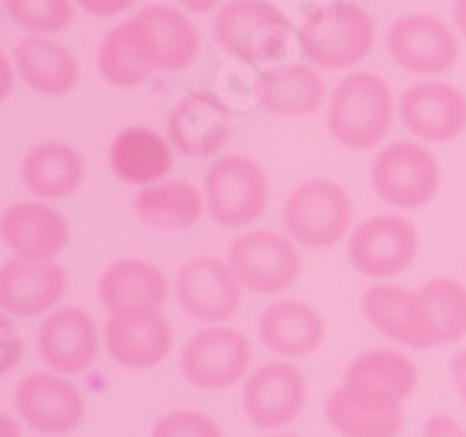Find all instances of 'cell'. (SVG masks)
<instances>
[{"mask_svg": "<svg viewBox=\"0 0 466 437\" xmlns=\"http://www.w3.org/2000/svg\"><path fill=\"white\" fill-rule=\"evenodd\" d=\"M391 88L375 72H352L333 88L327 105V127L342 147L372 150L391 127Z\"/></svg>", "mask_w": 466, "mask_h": 437, "instance_id": "cell-1", "label": "cell"}, {"mask_svg": "<svg viewBox=\"0 0 466 437\" xmlns=\"http://www.w3.org/2000/svg\"><path fill=\"white\" fill-rule=\"evenodd\" d=\"M297 43L317 69H352L372 53L375 24L359 4L336 0L303 20Z\"/></svg>", "mask_w": 466, "mask_h": 437, "instance_id": "cell-2", "label": "cell"}, {"mask_svg": "<svg viewBox=\"0 0 466 437\" xmlns=\"http://www.w3.org/2000/svg\"><path fill=\"white\" fill-rule=\"evenodd\" d=\"M352 212V196L339 183L313 177L290 189L280 218L290 239L303 249H333L350 239Z\"/></svg>", "mask_w": 466, "mask_h": 437, "instance_id": "cell-3", "label": "cell"}, {"mask_svg": "<svg viewBox=\"0 0 466 437\" xmlns=\"http://www.w3.org/2000/svg\"><path fill=\"white\" fill-rule=\"evenodd\" d=\"M206 212L222 229H245L265 216L268 177L265 170L241 154L216 157L202 180Z\"/></svg>", "mask_w": 466, "mask_h": 437, "instance_id": "cell-4", "label": "cell"}, {"mask_svg": "<svg viewBox=\"0 0 466 437\" xmlns=\"http://www.w3.org/2000/svg\"><path fill=\"white\" fill-rule=\"evenodd\" d=\"M226 261L238 274L241 288L265 297L290 290L303 271L297 242L290 235L274 232V229H248V232H241L228 245Z\"/></svg>", "mask_w": 466, "mask_h": 437, "instance_id": "cell-5", "label": "cell"}, {"mask_svg": "<svg viewBox=\"0 0 466 437\" xmlns=\"http://www.w3.org/2000/svg\"><path fill=\"white\" fill-rule=\"evenodd\" d=\"M216 39L228 56L248 66H261L284 53L290 20L268 0H228L216 14Z\"/></svg>", "mask_w": 466, "mask_h": 437, "instance_id": "cell-6", "label": "cell"}, {"mask_svg": "<svg viewBox=\"0 0 466 437\" xmlns=\"http://www.w3.org/2000/svg\"><path fill=\"white\" fill-rule=\"evenodd\" d=\"M372 189L391 209H420L441 189V167L434 154L418 141L385 144L372 160Z\"/></svg>", "mask_w": 466, "mask_h": 437, "instance_id": "cell-7", "label": "cell"}, {"mask_svg": "<svg viewBox=\"0 0 466 437\" xmlns=\"http://www.w3.org/2000/svg\"><path fill=\"white\" fill-rule=\"evenodd\" d=\"M179 369L187 382L202 391H222L248 379L251 343L232 327H206L193 333L179 352Z\"/></svg>", "mask_w": 466, "mask_h": 437, "instance_id": "cell-8", "label": "cell"}, {"mask_svg": "<svg viewBox=\"0 0 466 437\" xmlns=\"http://www.w3.org/2000/svg\"><path fill=\"white\" fill-rule=\"evenodd\" d=\"M241 290L245 288L232 265L212 255L187 261L173 281V294H177L183 313H189L199 323H212V327H226V320L238 313Z\"/></svg>", "mask_w": 466, "mask_h": 437, "instance_id": "cell-9", "label": "cell"}, {"mask_svg": "<svg viewBox=\"0 0 466 437\" xmlns=\"http://www.w3.org/2000/svg\"><path fill=\"white\" fill-rule=\"evenodd\" d=\"M14 401L20 422L30 424L39 434H72L86 422V399H82L78 385L53 369L26 372L16 382Z\"/></svg>", "mask_w": 466, "mask_h": 437, "instance_id": "cell-10", "label": "cell"}, {"mask_svg": "<svg viewBox=\"0 0 466 437\" xmlns=\"http://www.w3.org/2000/svg\"><path fill=\"white\" fill-rule=\"evenodd\" d=\"M307 405V379L290 360H271L251 369L241 389V412L255 428L278 431L297 422Z\"/></svg>", "mask_w": 466, "mask_h": 437, "instance_id": "cell-11", "label": "cell"}, {"mask_svg": "<svg viewBox=\"0 0 466 437\" xmlns=\"http://www.w3.org/2000/svg\"><path fill=\"white\" fill-rule=\"evenodd\" d=\"M346 251L359 274L366 278H395L404 268H411L418 255V229L404 216L381 212L366 222H359L346 239Z\"/></svg>", "mask_w": 466, "mask_h": 437, "instance_id": "cell-12", "label": "cell"}, {"mask_svg": "<svg viewBox=\"0 0 466 437\" xmlns=\"http://www.w3.org/2000/svg\"><path fill=\"white\" fill-rule=\"evenodd\" d=\"M385 46L391 59L411 76H443L460 63L457 33L431 14L398 16L385 36Z\"/></svg>", "mask_w": 466, "mask_h": 437, "instance_id": "cell-13", "label": "cell"}, {"mask_svg": "<svg viewBox=\"0 0 466 437\" xmlns=\"http://www.w3.org/2000/svg\"><path fill=\"white\" fill-rule=\"evenodd\" d=\"M66 288H69V274L59 261L10 258L0 268V307L20 320L53 313L66 297Z\"/></svg>", "mask_w": 466, "mask_h": 437, "instance_id": "cell-14", "label": "cell"}, {"mask_svg": "<svg viewBox=\"0 0 466 437\" xmlns=\"http://www.w3.org/2000/svg\"><path fill=\"white\" fill-rule=\"evenodd\" d=\"M398 115L418 141L447 144L466 131V95L451 82H414L401 95Z\"/></svg>", "mask_w": 466, "mask_h": 437, "instance_id": "cell-15", "label": "cell"}, {"mask_svg": "<svg viewBox=\"0 0 466 437\" xmlns=\"http://www.w3.org/2000/svg\"><path fill=\"white\" fill-rule=\"evenodd\" d=\"M105 346L121 369H157L173 350V327L164 310L111 313L105 323Z\"/></svg>", "mask_w": 466, "mask_h": 437, "instance_id": "cell-16", "label": "cell"}, {"mask_svg": "<svg viewBox=\"0 0 466 437\" xmlns=\"http://www.w3.org/2000/svg\"><path fill=\"white\" fill-rule=\"evenodd\" d=\"M36 352L59 375L86 372L98 360V327L82 307H56L39 323Z\"/></svg>", "mask_w": 466, "mask_h": 437, "instance_id": "cell-17", "label": "cell"}, {"mask_svg": "<svg viewBox=\"0 0 466 437\" xmlns=\"http://www.w3.org/2000/svg\"><path fill=\"white\" fill-rule=\"evenodd\" d=\"M167 134L183 157H193V160L218 157L232 137V111L218 102L216 95L189 92L170 111Z\"/></svg>", "mask_w": 466, "mask_h": 437, "instance_id": "cell-18", "label": "cell"}, {"mask_svg": "<svg viewBox=\"0 0 466 437\" xmlns=\"http://www.w3.org/2000/svg\"><path fill=\"white\" fill-rule=\"evenodd\" d=\"M362 313L385 340L408 350H431L437 346L434 327L428 320L424 300L418 290H404L398 284H372L362 294Z\"/></svg>", "mask_w": 466, "mask_h": 437, "instance_id": "cell-19", "label": "cell"}, {"mask_svg": "<svg viewBox=\"0 0 466 437\" xmlns=\"http://www.w3.org/2000/svg\"><path fill=\"white\" fill-rule=\"evenodd\" d=\"M137 43L154 69L179 72L199 56V33L183 10L150 4L131 16Z\"/></svg>", "mask_w": 466, "mask_h": 437, "instance_id": "cell-20", "label": "cell"}, {"mask_svg": "<svg viewBox=\"0 0 466 437\" xmlns=\"http://www.w3.org/2000/svg\"><path fill=\"white\" fill-rule=\"evenodd\" d=\"M327 422L342 437H398V431L404 428V401L342 382L329 391Z\"/></svg>", "mask_w": 466, "mask_h": 437, "instance_id": "cell-21", "label": "cell"}, {"mask_svg": "<svg viewBox=\"0 0 466 437\" xmlns=\"http://www.w3.org/2000/svg\"><path fill=\"white\" fill-rule=\"evenodd\" d=\"M0 235L14 258L56 261V255L69 245V222L56 206L30 199V203H14L4 209Z\"/></svg>", "mask_w": 466, "mask_h": 437, "instance_id": "cell-22", "label": "cell"}, {"mask_svg": "<svg viewBox=\"0 0 466 437\" xmlns=\"http://www.w3.org/2000/svg\"><path fill=\"white\" fill-rule=\"evenodd\" d=\"M167 297H170L167 274L144 258H121L98 278V300L108 313L164 310Z\"/></svg>", "mask_w": 466, "mask_h": 437, "instance_id": "cell-23", "label": "cell"}, {"mask_svg": "<svg viewBox=\"0 0 466 437\" xmlns=\"http://www.w3.org/2000/svg\"><path fill=\"white\" fill-rule=\"evenodd\" d=\"M258 340L280 360H303L323 346L327 323L303 300H274L258 317Z\"/></svg>", "mask_w": 466, "mask_h": 437, "instance_id": "cell-24", "label": "cell"}, {"mask_svg": "<svg viewBox=\"0 0 466 437\" xmlns=\"http://www.w3.org/2000/svg\"><path fill=\"white\" fill-rule=\"evenodd\" d=\"M111 170L117 180L131 183V187H154L164 183V177L173 167V144L154 127L131 125L115 134L108 150Z\"/></svg>", "mask_w": 466, "mask_h": 437, "instance_id": "cell-25", "label": "cell"}, {"mask_svg": "<svg viewBox=\"0 0 466 437\" xmlns=\"http://www.w3.org/2000/svg\"><path fill=\"white\" fill-rule=\"evenodd\" d=\"M20 180L36 199H66L86 183V160L72 144L46 141L24 157Z\"/></svg>", "mask_w": 466, "mask_h": 437, "instance_id": "cell-26", "label": "cell"}, {"mask_svg": "<svg viewBox=\"0 0 466 437\" xmlns=\"http://www.w3.org/2000/svg\"><path fill=\"white\" fill-rule=\"evenodd\" d=\"M327 82L313 66H280L258 76V105L280 117H303L323 108Z\"/></svg>", "mask_w": 466, "mask_h": 437, "instance_id": "cell-27", "label": "cell"}, {"mask_svg": "<svg viewBox=\"0 0 466 437\" xmlns=\"http://www.w3.org/2000/svg\"><path fill=\"white\" fill-rule=\"evenodd\" d=\"M14 66L39 95H66L78 82L76 56L53 36H24L14 46Z\"/></svg>", "mask_w": 466, "mask_h": 437, "instance_id": "cell-28", "label": "cell"}, {"mask_svg": "<svg viewBox=\"0 0 466 437\" xmlns=\"http://www.w3.org/2000/svg\"><path fill=\"white\" fill-rule=\"evenodd\" d=\"M206 212V196L189 180H164L134 196V216L157 232H177L196 226Z\"/></svg>", "mask_w": 466, "mask_h": 437, "instance_id": "cell-29", "label": "cell"}, {"mask_svg": "<svg viewBox=\"0 0 466 437\" xmlns=\"http://www.w3.org/2000/svg\"><path fill=\"white\" fill-rule=\"evenodd\" d=\"M342 382L362 385V389L381 391V395L404 401L418 385V366L401 350H369L346 366Z\"/></svg>", "mask_w": 466, "mask_h": 437, "instance_id": "cell-30", "label": "cell"}, {"mask_svg": "<svg viewBox=\"0 0 466 437\" xmlns=\"http://www.w3.org/2000/svg\"><path fill=\"white\" fill-rule=\"evenodd\" d=\"M98 69L105 82H111L115 88H137L147 82L154 66L147 63V56L140 49L134 20H125V24H117L115 30L105 33L98 46Z\"/></svg>", "mask_w": 466, "mask_h": 437, "instance_id": "cell-31", "label": "cell"}, {"mask_svg": "<svg viewBox=\"0 0 466 437\" xmlns=\"http://www.w3.org/2000/svg\"><path fill=\"white\" fill-rule=\"evenodd\" d=\"M434 327L437 346L460 343L466 336V288L453 278H434L418 290Z\"/></svg>", "mask_w": 466, "mask_h": 437, "instance_id": "cell-32", "label": "cell"}, {"mask_svg": "<svg viewBox=\"0 0 466 437\" xmlns=\"http://www.w3.org/2000/svg\"><path fill=\"white\" fill-rule=\"evenodd\" d=\"M4 7L26 36H53L72 24V0H4Z\"/></svg>", "mask_w": 466, "mask_h": 437, "instance_id": "cell-33", "label": "cell"}, {"mask_svg": "<svg viewBox=\"0 0 466 437\" xmlns=\"http://www.w3.org/2000/svg\"><path fill=\"white\" fill-rule=\"evenodd\" d=\"M150 437H226V434H222V428L212 422L209 414L183 408V412L164 414V418L154 424Z\"/></svg>", "mask_w": 466, "mask_h": 437, "instance_id": "cell-34", "label": "cell"}, {"mask_svg": "<svg viewBox=\"0 0 466 437\" xmlns=\"http://www.w3.org/2000/svg\"><path fill=\"white\" fill-rule=\"evenodd\" d=\"M424 437H466V428L451 414H431L424 422Z\"/></svg>", "mask_w": 466, "mask_h": 437, "instance_id": "cell-35", "label": "cell"}, {"mask_svg": "<svg viewBox=\"0 0 466 437\" xmlns=\"http://www.w3.org/2000/svg\"><path fill=\"white\" fill-rule=\"evenodd\" d=\"M76 4L95 16H117V14H125L127 7H134L137 0H76Z\"/></svg>", "mask_w": 466, "mask_h": 437, "instance_id": "cell-36", "label": "cell"}, {"mask_svg": "<svg viewBox=\"0 0 466 437\" xmlns=\"http://www.w3.org/2000/svg\"><path fill=\"white\" fill-rule=\"evenodd\" d=\"M451 375H453V385H457L460 401H463V405H466V350L453 356V362H451Z\"/></svg>", "mask_w": 466, "mask_h": 437, "instance_id": "cell-37", "label": "cell"}, {"mask_svg": "<svg viewBox=\"0 0 466 437\" xmlns=\"http://www.w3.org/2000/svg\"><path fill=\"white\" fill-rule=\"evenodd\" d=\"M20 360V340H10V336H4V362H0V366H4V372H7L10 366H14V362Z\"/></svg>", "mask_w": 466, "mask_h": 437, "instance_id": "cell-38", "label": "cell"}, {"mask_svg": "<svg viewBox=\"0 0 466 437\" xmlns=\"http://www.w3.org/2000/svg\"><path fill=\"white\" fill-rule=\"evenodd\" d=\"M187 14H212V10L222 4V0H179Z\"/></svg>", "mask_w": 466, "mask_h": 437, "instance_id": "cell-39", "label": "cell"}, {"mask_svg": "<svg viewBox=\"0 0 466 437\" xmlns=\"http://www.w3.org/2000/svg\"><path fill=\"white\" fill-rule=\"evenodd\" d=\"M0 72H4V82H0V95L7 98L10 88H14V76H10V56L7 53L0 56Z\"/></svg>", "mask_w": 466, "mask_h": 437, "instance_id": "cell-40", "label": "cell"}, {"mask_svg": "<svg viewBox=\"0 0 466 437\" xmlns=\"http://www.w3.org/2000/svg\"><path fill=\"white\" fill-rule=\"evenodd\" d=\"M453 24H457L460 36L466 39V0H453Z\"/></svg>", "mask_w": 466, "mask_h": 437, "instance_id": "cell-41", "label": "cell"}, {"mask_svg": "<svg viewBox=\"0 0 466 437\" xmlns=\"http://www.w3.org/2000/svg\"><path fill=\"white\" fill-rule=\"evenodd\" d=\"M0 431H4V437H20V424H16L14 414H0Z\"/></svg>", "mask_w": 466, "mask_h": 437, "instance_id": "cell-42", "label": "cell"}, {"mask_svg": "<svg viewBox=\"0 0 466 437\" xmlns=\"http://www.w3.org/2000/svg\"><path fill=\"white\" fill-rule=\"evenodd\" d=\"M271 437H300V434H271Z\"/></svg>", "mask_w": 466, "mask_h": 437, "instance_id": "cell-43", "label": "cell"}]
</instances>
